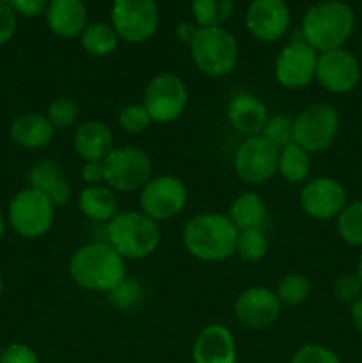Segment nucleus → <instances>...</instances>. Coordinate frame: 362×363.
<instances>
[{
    "instance_id": "44",
    "label": "nucleus",
    "mask_w": 362,
    "mask_h": 363,
    "mask_svg": "<svg viewBox=\"0 0 362 363\" xmlns=\"http://www.w3.org/2000/svg\"><path fill=\"white\" fill-rule=\"evenodd\" d=\"M355 275L358 277V280H361V284H362V252H361V255H358V261H357V273H355Z\"/></svg>"
},
{
    "instance_id": "47",
    "label": "nucleus",
    "mask_w": 362,
    "mask_h": 363,
    "mask_svg": "<svg viewBox=\"0 0 362 363\" xmlns=\"http://www.w3.org/2000/svg\"><path fill=\"white\" fill-rule=\"evenodd\" d=\"M2 351H4V350H2V346H0V357H2Z\"/></svg>"
},
{
    "instance_id": "11",
    "label": "nucleus",
    "mask_w": 362,
    "mask_h": 363,
    "mask_svg": "<svg viewBox=\"0 0 362 363\" xmlns=\"http://www.w3.org/2000/svg\"><path fill=\"white\" fill-rule=\"evenodd\" d=\"M160 13L155 0H114L110 25L121 41L141 45L149 41L158 30Z\"/></svg>"
},
{
    "instance_id": "14",
    "label": "nucleus",
    "mask_w": 362,
    "mask_h": 363,
    "mask_svg": "<svg viewBox=\"0 0 362 363\" xmlns=\"http://www.w3.org/2000/svg\"><path fill=\"white\" fill-rule=\"evenodd\" d=\"M346 204V188L336 177H314L305 181L300 190L302 211L312 220L337 218Z\"/></svg>"
},
{
    "instance_id": "2",
    "label": "nucleus",
    "mask_w": 362,
    "mask_h": 363,
    "mask_svg": "<svg viewBox=\"0 0 362 363\" xmlns=\"http://www.w3.org/2000/svg\"><path fill=\"white\" fill-rule=\"evenodd\" d=\"M67 273L82 289L106 294L126 277V261L106 241H91L75 250Z\"/></svg>"
},
{
    "instance_id": "5",
    "label": "nucleus",
    "mask_w": 362,
    "mask_h": 363,
    "mask_svg": "<svg viewBox=\"0 0 362 363\" xmlns=\"http://www.w3.org/2000/svg\"><path fill=\"white\" fill-rule=\"evenodd\" d=\"M188 48L194 66L209 78L227 77L240 60L236 38L224 27H199Z\"/></svg>"
},
{
    "instance_id": "25",
    "label": "nucleus",
    "mask_w": 362,
    "mask_h": 363,
    "mask_svg": "<svg viewBox=\"0 0 362 363\" xmlns=\"http://www.w3.org/2000/svg\"><path fill=\"white\" fill-rule=\"evenodd\" d=\"M227 216L238 233L248 229H265L266 220H268V208L258 191L247 190L233 199Z\"/></svg>"
},
{
    "instance_id": "29",
    "label": "nucleus",
    "mask_w": 362,
    "mask_h": 363,
    "mask_svg": "<svg viewBox=\"0 0 362 363\" xmlns=\"http://www.w3.org/2000/svg\"><path fill=\"white\" fill-rule=\"evenodd\" d=\"M146 298V289L144 284L138 279H133V277H124L119 284H117L114 289H110L106 293V300L112 307H116L117 311L130 312L135 311V308L141 307L144 303Z\"/></svg>"
},
{
    "instance_id": "45",
    "label": "nucleus",
    "mask_w": 362,
    "mask_h": 363,
    "mask_svg": "<svg viewBox=\"0 0 362 363\" xmlns=\"http://www.w3.org/2000/svg\"><path fill=\"white\" fill-rule=\"evenodd\" d=\"M6 225H7L6 218H4V215H2V213H0V238H2L4 233H6Z\"/></svg>"
},
{
    "instance_id": "9",
    "label": "nucleus",
    "mask_w": 362,
    "mask_h": 363,
    "mask_svg": "<svg viewBox=\"0 0 362 363\" xmlns=\"http://www.w3.org/2000/svg\"><path fill=\"white\" fill-rule=\"evenodd\" d=\"M188 202V190L183 179L172 174L153 176L138 191V206L155 222H169L183 213Z\"/></svg>"
},
{
    "instance_id": "38",
    "label": "nucleus",
    "mask_w": 362,
    "mask_h": 363,
    "mask_svg": "<svg viewBox=\"0 0 362 363\" xmlns=\"http://www.w3.org/2000/svg\"><path fill=\"white\" fill-rule=\"evenodd\" d=\"M0 363H41L38 353L23 342H13L2 351Z\"/></svg>"
},
{
    "instance_id": "10",
    "label": "nucleus",
    "mask_w": 362,
    "mask_h": 363,
    "mask_svg": "<svg viewBox=\"0 0 362 363\" xmlns=\"http://www.w3.org/2000/svg\"><path fill=\"white\" fill-rule=\"evenodd\" d=\"M339 112L329 103H312L295 117V144L309 155L322 152L334 144L339 135Z\"/></svg>"
},
{
    "instance_id": "8",
    "label": "nucleus",
    "mask_w": 362,
    "mask_h": 363,
    "mask_svg": "<svg viewBox=\"0 0 362 363\" xmlns=\"http://www.w3.org/2000/svg\"><path fill=\"white\" fill-rule=\"evenodd\" d=\"M142 105L148 110L153 124L177 121L188 105V89L183 78L170 71L155 74L146 85Z\"/></svg>"
},
{
    "instance_id": "17",
    "label": "nucleus",
    "mask_w": 362,
    "mask_h": 363,
    "mask_svg": "<svg viewBox=\"0 0 362 363\" xmlns=\"http://www.w3.org/2000/svg\"><path fill=\"white\" fill-rule=\"evenodd\" d=\"M280 305L275 291L263 286L245 289L234 301V318L248 330H265L280 318Z\"/></svg>"
},
{
    "instance_id": "15",
    "label": "nucleus",
    "mask_w": 362,
    "mask_h": 363,
    "mask_svg": "<svg viewBox=\"0 0 362 363\" xmlns=\"http://www.w3.org/2000/svg\"><path fill=\"white\" fill-rule=\"evenodd\" d=\"M362 77L361 62L344 48L319 53L316 64V82L332 94H348L358 85Z\"/></svg>"
},
{
    "instance_id": "12",
    "label": "nucleus",
    "mask_w": 362,
    "mask_h": 363,
    "mask_svg": "<svg viewBox=\"0 0 362 363\" xmlns=\"http://www.w3.org/2000/svg\"><path fill=\"white\" fill-rule=\"evenodd\" d=\"M279 149L261 135L243 138L233 158L236 176L248 186H261L277 174Z\"/></svg>"
},
{
    "instance_id": "31",
    "label": "nucleus",
    "mask_w": 362,
    "mask_h": 363,
    "mask_svg": "<svg viewBox=\"0 0 362 363\" xmlns=\"http://www.w3.org/2000/svg\"><path fill=\"white\" fill-rule=\"evenodd\" d=\"M337 234L350 247H362V201L344 206L337 216Z\"/></svg>"
},
{
    "instance_id": "21",
    "label": "nucleus",
    "mask_w": 362,
    "mask_h": 363,
    "mask_svg": "<svg viewBox=\"0 0 362 363\" xmlns=\"http://www.w3.org/2000/svg\"><path fill=\"white\" fill-rule=\"evenodd\" d=\"M114 147V133L103 121L89 119L75 128L73 149L82 162H103Z\"/></svg>"
},
{
    "instance_id": "18",
    "label": "nucleus",
    "mask_w": 362,
    "mask_h": 363,
    "mask_svg": "<svg viewBox=\"0 0 362 363\" xmlns=\"http://www.w3.org/2000/svg\"><path fill=\"white\" fill-rule=\"evenodd\" d=\"M226 117L234 133L251 138L263 133L270 113L268 106L259 96L252 92H238L227 103Z\"/></svg>"
},
{
    "instance_id": "19",
    "label": "nucleus",
    "mask_w": 362,
    "mask_h": 363,
    "mask_svg": "<svg viewBox=\"0 0 362 363\" xmlns=\"http://www.w3.org/2000/svg\"><path fill=\"white\" fill-rule=\"evenodd\" d=\"M194 363H236L238 350L233 332L220 323L204 326L192 347Z\"/></svg>"
},
{
    "instance_id": "39",
    "label": "nucleus",
    "mask_w": 362,
    "mask_h": 363,
    "mask_svg": "<svg viewBox=\"0 0 362 363\" xmlns=\"http://www.w3.org/2000/svg\"><path fill=\"white\" fill-rule=\"evenodd\" d=\"M16 27H18V20L13 7L0 2V46L7 45V43L14 38V34H16Z\"/></svg>"
},
{
    "instance_id": "43",
    "label": "nucleus",
    "mask_w": 362,
    "mask_h": 363,
    "mask_svg": "<svg viewBox=\"0 0 362 363\" xmlns=\"http://www.w3.org/2000/svg\"><path fill=\"white\" fill-rule=\"evenodd\" d=\"M350 318L355 330L362 335V296L350 305Z\"/></svg>"
},
{
    "instance_id": "46",
    "label": "nucleus",
    "mask_w": 362,
    "mask_h": 363,
    "mask_svg": "<svg viewBox=\"0 0 362 363\" xmlns=\"http://www.w3.org/2000/svg\"><path fill=\"white\" fill-rule=\"evenodd\" d=\"M4 294V279H2V273H0V298Z\"/></svg>"
},
{
    "instance_id": "33",
    "label": "nucleus",
    "mask_w": 362,
    "mask_h": 363,
    "mask_svg": "<svg viewBox=\"0 0 362 363\" xmlns=\"http://www.w3.org/2000/svg\"><path fill=\"white\" fill-rule=\"evenodd\" d=\"M261 137L266 138L273 147L280 151L283 147L295 142V119L286 113L270 116L265 128H263Z\"/></svg>"
},
{
    "instance_id": "1",
    "label": "nucleus",
    "mask_w": 362,
    "mask_h": 363,
    "mask_svg": "<svg viewBox=\"0 0 362 363\" xmlns=\"http://www.w3.org/2000/svg\"><path fill=\"white\" fill-rule=\"evenodd\" d=\"M183 247L201 262H222L236 254L238 229L229 216L216 211L197 213L181 233Z\"/></svg>"
},
{
    "instance_id": "27",
    "label": "nucleus",
    "mask_w": 362,
    "mask_h": 363,
    "mask_svg": "<svg viewBox=\"0 0 362 363\" xmlns=\"http://www.w3.org/2000/svg\"><path fill=\"white\" fill-rule=\"evenodd\" d=\"M119 35L116 28L106 21H94L87 23L84 32L80 34L82 48L91 57H109L119 46Z\"/></svg>"
},
{
    "instance_id": "36",
    "label": "nucleus",
    "mask_w": 362,
    "mask_h": 363,
    "mask_svg": "<svg viewBox=\"0 0 362 363\" xmlns=\"http://www.w3.org/2000/svg\"><path fill=\"white\" fill-rule=\"evenodd\" d=\"M291 363H343L336 351L322 344H304L295 351Z\"/></svg>"
},
{
    "instance_id": "16",
    "label": "nucleus",
    "mask_w": 362,
    "mask_h": 363,
    "mask_svg": "<svg viewBox=\"0 0 362 363\" xmlns=\"http://www.w3.org/2000/svg\"><path fill=\"white\" fill-rule=\"evenodd\" d=\"M291 25V11L286 0H252L245 13L248 34L261 43H277Z\"/></svg>"
},
{
    "instance_id": "28",
    "label": "nucleus",
    "mask_w": 362,
    "mask_h": 363,
    "mask_svg": "<svg viewBox=\"0 0 362 363\" xmlns=\"http://www.w3.org/2000/svg\"><path fill=\"white\" fill-rule=\"evenodd\" d=\"M192 16L199 27H224L234 9V0H192Z\"/></svg>"
},
{
    "instance_id": "20",
    "label": "nucleus",
    "mask_w": 362,
    "mask_h": 363,
    "mask_svg": "<svg viewBox=\"0 0 362 363\" xmlns=\"http://www.w3.org/2000/svg\"><path fill=\"white\" fill-rule=\"evenodd\" d=\"M28 186L48 197L55 208L66 206L73 195V188L64 172V167L52 158H43L31 167Z\"/></svg>"
},
{
    "instance_id": "23",
    "label": "nucleus",
    "mask_w": 362,
    "mask_h": 363,
    "mask_svg": "<svg viewBox=\"0 0 362 363\" xmlns=\"http://www.w3.org/2000/svg\"><path fill=\"white\" fill-rule=\"evenodd\" d=\"M9 133L14 144L35 151V149H43L52 144L55 137V128L50 124L45 113L27 112L18 116L11 123Z\"/></svg>"
},
{
    "instance_id": "22",
    "label": "nucleus",
    "mask_w": 362,
    "mask_h": 363,
    "mask_svg": "<svg viewBox=\"0 0 362 363\" xmlns=\"http://www.w3.org/2000/svg\"><path fill=\"white\" fill-rule=\"evenodd\" d=\"M45 16L50 30L64 39L80 38L87 27V7L84 0H48Z\"/></svg>"
},
{
    "instance_id": "24",
    "label": "nucleus",
    "mask_w": 362,
    "mask_h": 363,
    "mask_svg": "<svg viewBox=\"0 0 362 363\" xmlns=\"http://www.w3.org/2000/svg\"><path fill=\"white\" fill-rule=\"evenodd\" d=\"M78 209L87 220L94 223H109L119 209L116 191L106 184H92L84 186L78 194Z\"/></svg>"
},
{
    "instance_id": "3",
    "label": "nucleus",
    "mask_w": 362,
    "mask_h": 363,
    "mask_svg": "<svg viewBox=\"0 0 362 363\" xmlns=\"http://www.w3.org/2000/svg\"><path fill=\"white\" fill-rule=\"evenodd\" d=\"M355 28V13L343 0H322L305 11L302 39L318 53L343 48Z\"/></svg>"
},
{
    "instance_id": "6",
    "label": "nucleus",
    "mask_w": 362,
    "mask_h": 363,
    "mask_svg": "<svg viewBox=\"0 0 362 363\" xmlns=\"http://www.w3.org/2000/svg\"><path fill=\"white\" fill-rule=\"evenodd\" d=\"M55 220V206L34 188H23L7 206V223L18 236L38 240L50 233Z\"/></svg>"
},
{
    "instance_id": "37",
    "label": "nucleus",
    "mask_w": 362,
    "mask_h": 363,
    "mask_svg": "<svg viewBox=\"0 0 362 363\" xmlns=\"http://www.w3.org/2000/svg\"><path fill=\"white\" fill-rule=\"evenodd\" d=\"M334 296L343 301V303L351 305L353 301H357L362 296V284L358 277L346 273V275H341L339 279H336V282H334Z\"/></svg>"
},
{
    "instance_id": "42",
    "label": "nucleus",
    "mask_w": 362,
    "mask_h": 363,
    "mask_svg": "<svg viewBox=\"0 0 362 363\" xmlns=\"http://www.w3.org/2000/svg\"><path fill=\"white\" fill-rule=\"evenodd\" d=\"M199 30V25L195 23L194 20H187V21H181V23L176 25V28H174V34H176V39L180 43H183V45L190 46V43L194 41L195 34H197Z\"/></svg>"
},
{
    "instance_id": "13",
    "label": "nucleus",
    "mask_w": 362,
    "mask_h": 363,
    "mask_svg": "<svg viewBox=\"0 0 362 363\" xmlns=\"http://www.w3.org/2000/svg\"><path fill=\"white\" fill-rule=\"evenodd\" d=\"M318 55L304 39H297L284 46L273 62V77L283 89L300 91L316 80Z\"/></svg>"
},
{
    "instance_id": "30",
    "label": "nucleus",
    "mask_w": 362,
    "mask_h": 363,
    "mask_svg": "<svg viewBox=\"0 0 362 363\" xmlns=\"http://www.w3.org/2000/svg\"><path fill=\"white\" fill-rule=\"evenodd\" d=\"M273 291L283 307H298L311 294V280L302 273H287L277 282Z\"/></svg>"
},
{
    "instance_id": "26",
    "label": "nucleus",
    "mask_w": 362,
    "mask_h": 363,
    "mask_svg": "<svg viewBox=\"0 0 362 363\" xmlns=\"http://www.w3.org/2000/svg\"><path fill=\"white\" fill-rule=\"evenodd\" d=\"M311 155L295 142L279 151L277 174L287 183H305L311 174Z\"/></svg>"
},
{
    "instance_id": "35",
    "label": "nucleus",
    "mask_w": 362,
    "mask_h": 363,
    "mask_svg": "<svg viewBox=\"0 0 362 363\" xmlns=\"http://www.w3.org/2000/svg\"><path fill=\"white\" fill-rule=\"evenodd\" d=\"M117 124L126 133L138 135L144 133L151 126L153 121L142 103H130V105H124L119 110V113H117Z\"/></svg>"
},
{
    "instance_id": "34",
    "label": "nucleus",
    "mask_w": 362,
    "mask_h": 363,
    "mask_svg": "<svg viewBox=\"0 0 362 363\" xmlns=\"http://www.w3.org/2000/svg\"><path fill=\"white\" fill-rule=\"evenodd\" d=\"M46 119L57 130H70L77 128L80 117V106L71 98H57L46 108Z\"/></svg>"
},
{
    "instance_id": "32",
    "label": "nucleus",
    "mask_w": 362,
    "mask_h": 363,
    "mask_svg": "<svg viewBox=\"0 0 362 363\" xmlns=\"http://www.w3.org/2000/svg\"><path fill=\"white\" fill-rule=\"evenodd\" d=\"M268 236L265 229H248L238 233L236 254L245 262H259L268 254Z\"/></svg>"
},
{
    "instance_id": "41",
    "label": "nucleus",
    "mask_w": 362,
    "mask_h": 363,
    "mask_svg": "<svg viewBox=\"0 0 362 363\" xmlns=\"http://www.w3.org/2000/svg\"><path fill=\"white\" fill-rule=\"evenodd\" d=\"M80 177L85 183V186L105 184V169H103V162H84L80 170Z\"/></svg>"
},
{
    "instance_id": "40",
    "label": "nucleus",
    "mask_w": 362,
    "mask_h": 363,
    "mask_svg": "<svg viewBox=\"0 0 362 363\" xmlns=\"http://www.w3.org/2000/svg\"><path fill=\"white\" fill-rule=\"evenodd\" d=\"M16 14L23 18H38L46 13L48 0H11L9 4Z\"/></svg>"
},
{
    "instance_id": "7",
    "label": "nucleus",
    "mask_w": 362,
    "mask_h": 363,
    "mask_svg": "<svg viewBox=\"0 0 362 363\" xmlns=\"http://www.w3.org/2000/svg\"><path fill=\"white\" fill-rule=\"evenodd\" d=\"M105 184L114 191H141L153 177V160L138 145H119L103 160Z\"/></svg>"
},
{
    "instance_id": "4",
    "label": "nucleus",
    "mask_w": 362,
    "mask_h": 363,
    "mask_svg": "<svg viewBox=\"0 0 362 363\" xmlns=\"http://www.w3.org/2000/svg\"><path fill=\"white\" fill-rule=\"evenodd\" d=\"M106 243L124 261H142L158 250L162 243L160 223L141 209H123L105 225Z\"/></svg>"
}]
</instances>
